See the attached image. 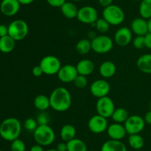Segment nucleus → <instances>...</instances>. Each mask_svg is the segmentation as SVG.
<instances>
[{
    "instance_id": "obj_1",
    "label": "nucleus",
    "mask_w": 151,
    "mask_h": 151,
    "mask_svg": "<svg viewBox=\"0 0 151 151\" xmlns=\"http://www.w3.org/2000/svg\"><path fill=\"white\" fill-rule=\"evenodd\" d=\"M49 97L50 107L57 112H65L72 105V96L69 90L63 87L55 88Z\"/></svg>"
},
{
    "instance_id": "obj_2",
    "label": "nucleus",
    "mask_w": 151,
    "mask_h": 151,
    "mask_svg": "<svg viewBox=\"0 0 151 151\" xmlns=\"http://www.w3.org/2000/svg\"><path fill=\"white\" fill-rule=\"evenodd\" d=\"M22 132V124L20 121L14 117L5 118L0 124V136L8 142H13L19 139Z\"/></svg>"
},
{
    "instance_id": "obj_3",
    "label": "nucleus",
    "mask_w": 151,
    "mask_h": 151,
    "mask_svg": "<svg viewBox=\"0 0 151 151\" xmlns=\"http://www.w3.org/2000/svg\"><path fill=\"white\" fill-rule=\"evenodd\" d=\"M33 137L35 142L41 146H49L54 142L55 133L54 130L49 124L38 125L33 132Z\"/></svg>"
},
{
    "instance_id": "obj_4",
    "label": "nucleus",
    "mask_w": 151,
    "mask_h": 151,
    "mask_svg": "<svg viewBox=\"0 0 151 151\" xmlns=\"http://www.w3.org/2000/svg\"><path fill=\"white\" fill-rule=\"evenodd\" d=\"M125 13L123 10L116 4H111L104 7L103 10V18L107 21L110 25H119L125 20Z\"/></svg>"
},
{
    "instance_id": "obj_5",
    "label": "nucleus",
    "mask_w": 151,
    "mask_h": 151,
    "mask_svg": "<svg viewBox=\"0 0 151 151\" xmlns=\"http://www.w3.org/2000/svg\"><path fill=\"white\" fill-rule=\"evenodd\" d=\"M29 33V26L25 21L16 19L8 25V35L16 41L23 40Z\"/></svg>"
},
{
    "instance_id": "obj_6",
    "label": "nucleus",
    "mask_w": 151,
    "mask_h": 151,
    "mask_svg": "<svg viewBox=\"0 0 151 151\" xmlns=\"http://www.w3.org/2000/svg\"><path fill=\"white\" fill-rule=\"evenodd\" d=\"M91 41V49L96 53L105 54L112 50L114 47V41L109 36L102 35L94 37Z\"/></svg>"
},
{
    "instance_id": "obj_7",
    "label": "nucleus",
    "mask_w": 151,
    "mask_h": 151,
    "mask_svg": "<svg viewBox=\"0 0 151 151\" xmlns=\"http://www.w3.org/2000/svg\"><path fill=\"white\" fill-rule=\"evenodd\" d=\"M44 74L51 76L58 74L61 68V63L59 59L52 55L44 56L39 63Z\"/></svg>"
},
{
    "instance_id": "obj_8",
    "label": "nucleus",
    "mask_w": 151,
    "mask_h": 151,
    "mask_svg": "<svg viewBox=\"0 0 151 151\" xmlns=\"http://www.w3.org/2000/svg\"><path fill=\"white\" fill-rule=\"evenodd\" d=\"M123 124L128 134H139L144 130L145 122L144 118L140 115H129Z\"/></svg>"
},
{
    "instance_id": "obj_9",
    "label": "nucleus",
    "mask_w": 151,
    "mask_h": 151,
    "mask_svg": "<svg viewBox=\"0 0 151 151\" xmlns=\"http://www.w3.org/2000/svg\"><path fill=\"white\" fill-rule=\"evenodd\" d=\"M115 109L114 102L109 96H107L97 99L96 103V110L98 115L106 118H110Z\"/></svg>"
},
{
    "instance_id": "obj_10",
    "label": "nucleus",
    "mask_w": 151,
    "mask_h": 151,
    "mask_svg": "<svg viewBox=\"0 0 151 151\" xmlns=\"http://www.w3.org/2000/svg\"><path fill=\"white\" fill-rule=\"evenodd\" d=\"M77 19L83 24L93 25L99 19L98 13L92 6H84L78 10Z\"/></svg>"
},
{
    "instance_id": "obj_11",
    "label": "nucleus",
    "mask_w": 151,
    "mask_h": 151,
    "mask_svg": "<svg viewBox=\"0 0 151 151\" xmlns=\"http://www.w3.org/2000/svg\"><path fill=\"white\" fill-rule=\"evenodd\" d=\"M110 90V84L105 79L95 80L90 85V93L97 99L107 96Z\"/></svg>"
},
{
    "instance_id": "obj_12",
    "label": "nucleus",
    "mask_w": 151,
    "mask_h": 151,
    "mask_svg": "<svg viewBox=\"0 0 151 151\" xmlns=\"http://www.w3.org/2000/svg\"><path fill=\"white\" fill-rule=\"evenodd\" d=\"M109 124L107 118L102 115H94L90 118L88 122V127L90 131L95 134H100L107 130Z\"/></svg>"
},
{
    "instance_id": "obj_13",
    "label": "nucleus",
    "mask_w": 151,
    "mask_h": 151,
    "mask_svg": "<svg viewBox=\"0 0 151 151\" xmlns=\"http://www.w3.org/2000/svg\"><path fill=\"white\" fill-rule=\"evenodd\" d=\"M132 31L128 27H122L116 31L114 37V41L120 47L128 45L133 40Z\"/></svg>"
},
{
    "instance_id": "obj_14",
    "label": "nucleus",
    "mask_w": 151,
    "mask_h": 151,
    "mask_svg": "<svg viewBox=\"0 0 151 151\" xmlns=\"http://www.w3.org/2000/svg\"><path fill=\"white\" fill-rule=\"evenodd\" d=\"M59 80L63 83H71L75 81L78 76V73L76 66L72 65H65L61 66L60 70L58 73Z\"/></svg>"
},
{
    "instance_id": "obj_15",
    "label": "nucleus",
    "mask_w": 151,
    "mask_h": 151,
    "mask_svg": "<svg viewBox=\"0 0 151 151\" xmlns=\"http://www.w3.org/2000/svg\"><path fill=\"white\" fill-rule=\"evenodd\" d=\"M20 6L18 0H2L0 4V10L4 16H13L18 13Z\"/></svg>"
},
{
    "instance_id": "obj_16",
    "label": "nucleus",
    "mask_w": 151,
    "mask_h": 151,
    "mask_svg": "<svg viewBox=\"0 0 151 151\" xmlns=\"http://www.w3.org/2000/svg\"><path fill=\"white\" fill-rule=\"evenodd\" d=\"M108 136L111 139L114 140H122L126 136L127 132L123 124L113 123L107 128Z\"/></svg>"
},
{
    "instance_id": "obj_17",
    "label": "nucleus",
    "mask_w": 151,
    "mask_h": 151,
    "mask_svg": "<svg viewBox=\"0 0 151 151\" xmlns=\"http://www.w3.org/2000/svg\"><path fill=\"white\" fill-rule=\"evenodd\" d=\"M131 30L137 36H145L148 33L147 20L142 17L136 18L131 22Z\"/></svg>"
},
{
    "instance_id": "obj_18",
    "label": "nucleus",
    "mask_w": 151,
    "mask_h": 151,
    "mask_svg": "<svg viewBox=\"0 0 151 151\" xmlns=\"http://www.w3.org/2000/svg\"><path fill=\"white\" fill-rule=\"evenodd\" d=\"M100 151H127V147L121 140L109 139L103 144Z\"/></svg>"
},
{
    "instance_id": "obj_19",
    "label": "nucleus",
    "mask_w": 151,
    "mask_h": 151,
    "mask_svg": "<svg viewBox=\"0 0 151 151\" xmlns=\"http://www.w3.org/2000/svg\"><path fill=\"white\" fill-rule=\"evenodd\" d=\"M77 70L79 75L87 76L93 73L94 70V64L90 59H82L76 65Z\"/></svg>"
},
{
    "instance_id": "obj_20",
    "label": "nucleus",
    "mask_w": 151,
    "mask_h": 151,
    "mask_svg": "<svg viewBox=\"0 0 151 151\" xmlns=\"http://www.w3.org/2000/svg\"><path fill=\"white\" fill-rule=\"evenodd\" d=\"M100 75L105 78H111L116 72V67L113 62L105 61L100 65L99 68Z\"/></svg>"
},
{
    "instance_id": "obj_21",
    "label": "nucleus",
    "mask_w": 151,
    "mask_h": 151,
    "mask_svg": "<svg viewBox=\"0 0 151 151\" xmlns=\"http://www.w3.org/2000/svg\"><path fill=\"white\" fill-rule=\"evenodd\" d=\"M60 8L63 16L64 17H66V19H75V18H77L78 10L79 9L78 8L76 4L74 2H72V1H66Z\"/></svg>"
},
{
    "instance_id": "obj_22",
    "label": "nucleus",
    "mask_w": 151,
    "mask_h": 151,
    "mask_svg": "<svg viewBox=\"0 0 151 151\" xmlns=\"http://www.w3.org/2000/svg\"><path fill=\"white\" fill-rule=\"evenodd\" d=\"M138 69L144 73L151 74V54H143L138 58L137 62Z\"/></svg>"
},
{
    "instance_id": "obj_23",
    "label": "nucleus",
    "mask_w": 151,
    "mask_h": 151,
    "mask_svg": "<svg viewBox=\"0 0 151 151\" xmlns=\"http://www.w3.org/2000/svg\"><path fill=\"white\" fill-rule=\"evenodd\" d=\"M76 129L73 125L69 124H64L61 127L60 131V136L62 140L65 142L75 139L76 136Z\"/></svg>"
},
{
    "instance_id": "obj_24",
    "label": "nucleus",
    "mask_w": 151,
    "mask_h": 151,
    "mask_svg": "<svg viewBox=\"0 0 151 151\" xmlns=\"http://www.w3.org/2000/svg\"><path fill=\"white\" fill-rule=\"evenodd\" d=\"M16 46V41L7 35L0 38V51L4 53H9L13 51Z\"/></svg>"
},
{
    "instance_id": "obj_25",
    "label": "nucleus",
    "mask_w": 151,
    "mask_h": 151,
    "mask_svg": "<svg viewBox=\"0 0 151 151\" xmlns=\"http://www.w3.org/2000/svg\"><path fill=\"white\" fill-rule=\"evenodd\" d=\"M33 104L35 107L38 110L46 111L50 107V97L44 94L38 95L34 99Z\"/></svg>"
},
{
    "instance_id": "obj_26",
    "label": "nucleus",
    "mask_w": 151,
    "mask_h": 151,
    "mask_svg": "<svg viewBox=\"0 0 151 151\" xmlns=\"http://www.w3.org/2000/svg\"><path fill=\"white\" fill-rule=\"evenodd\" d=\"M67 151H87V146L85 142L80 139H75L66 142Z\"/></svg>"
},
{
    "instance_id": "obj_27",
    "label": "nucleus",
    "mask_w": 151,
    "mask_h": 151,
    "mask_svg": "<svg viewBox=\"0 0 151 151\" xmlns=\"http://www.w3.org/2000/svg\"><path fill=\"white\" fill-rule=\"evenodd\" d=\"M128 117H129V114H128V110L122 107L115 109L111 115L113 121L115 123H119V124H124Z\"/></svg>"
},
{
    "instance_id": "obj_28",
    "label": "nucleus",
    "mask_w": 151,
    "mask_h": 151,
    "mask_svg": "<svg viewBox=\"0 0 151 151\" xmlns=\"http://www.w3.org/2000/svg\"><path fill=\"white\" fill-rule=\"evenodd\" d=\"M76 51L81 55H86L91 50V41L88 38H82L77 42Z\"/></svg>"
},
{
    "instance_id": "obj_29",
    "label": "nucleus",
    "mask_w": 151,
    "mask_h": 151,
    "mask_svg": "<svg viewBox=\"0 0 151 151\" xmlns=\"http://www.w3.org/2000/svg\"><path fill=\"white\" fill-rule=\"evenodd\" d=\"M128 144L130 147L134 150H139L143 147L145 141L142 136L139 134L130 135L128 137Z\"/></svg>"
},
{
    "instance_id": "obj_30",
    "label": "nucleus",
    "mask_w": 151,
    "mask_h": 151,
    "mask_svg": "<svg viewBox=\"0 0 151 151\" xmlns=\"http://www.w3.org/2000/svg\"><path fill=\"white\" fill-rule=\"evenodd\" d=\"M139 11L141 17L145 19L151 18V0H142Z\"/></svg>"
},
{
    "instance_id": "obj_31",
    "label": "nucleus",
    "mask_w": 151,
    "mask_h": 151,
    "mask_svg": "<svg viewBox=\"0 0 151 151\" xmlns=\"http://www.w3.org/2000/svg\"><path fill=\"white\" fill-rule=\"evenodd\" d=\"M94 25H95L97 30L98 32L101 33H107L111 26L109 22L106 20H105L103 18H100V19H97V22L94 23Z\"/></svg>"
},
{
    "instance_id": "obj_32",
    "label": "nucleus",
    "mask_w": 151,
    "mask_h": 151,
    "mask_svg": "<svg viewBox=\"0 0 151 151\" xmlns=\"http://www.w3.org/2000/svg\"><path fill=\"white\" fill-rule=\"evenodd\" d=\"M10 150L11 151H25L26 150V145L24 142L19 139H15L11 142L10 144Z\"/></svg>"
},
{
    "instance_id": "obj_33",
    "label": "nucleus",
    "mask_w": 151,
    "mask_h": 151,
    "mask_svg": "<svg viewBox=\"0 0 151 151\" xmlns=\"http://www.w3.org/2000/svg\"><path fill=\"white\" fill-rule=\"evenodd\" d=\"M38 124L37 122L36 119L33 118H28L24 122V127L27 131L34 132L35 129L38 127Z\"/></svg>"
},
{
    "instance_id": "obj_34",
    "label": "nucleus",
    "mask_w": 151,
    "mask_h": 151,
    "mask_svg": "<svg viewBox=\"0 0 151 151\" xmlns=\"http://www.w3.org/2000/svg\"><path fill=\"white\" fill-rule=\"evenodd\" d=\"M38 125H47L50 123V115L45 111H40L35 118Z\"/></svg>"
},
{
    "instance_id": "obj_35",
    "label": "nucleus",
    "mask_w": 151,
    "mask_h": 151,
    "mask_svg": "<svg viewBox=\"0 0 151 151\" xmlns=\"http://www.w3.org/2000/svg\"><path fill=\"white\" fill-rule=\"evenodd\" d=\"M74 84H75V87H78L79 89H83L85 88L87 86L88 84V79H87V77L83 75H79L78 74V76L75 78V81H73Z\"/></svg>"
},
{
    "instance_id": "obj_36",
    "label": "nucleus",
    "mask_w": 151,
    "mask_h": 151,
    "mask_svg": "<svg viewBox=\"0 0 151 151\" xmlns=\"http://www.w3.org/2000/svg\"><path fill=\"white\" fill-rule=\"evenodd\" d=\"M133 44L137 49H143L145 47L144 36H137L133 39Z\"/></svg>"
},
{
    "instance_id": "obj_37",
    "label": "nucleus",
    "mask_w": 151,
    "mask_h": 151,
    "mask_svg": "<svg viewBox=\"0 0 151 151\" xmlns=\"http://www.w3.org/2000/svg\"><path fill=\"white\" fill-rule=\"evenodd\" d=\"M47 1L51 7H60L66 2V0H47Z\"/></svg>"
},
{
    "instance_id": "obj_38",
    "label": "nucleus",
    "mask_w": 151,
    "mask_h": 151,
    "mask_svg": "<svg viewBox=\"0 0 151 151\" xmlns=\"http://www.w3.org/2000/svg\"><path fill=\"white\" fill-rule=\"evenodd\" d=\"M32 74L35 77H40L44 74V72H43L42 69L40 67V65H37V66H35L34 68H32Z\"/></svg>"
},
{
    "instance_id": "obj_39",
    "label": "nucleus",
    "mask_w": 151,
    "mask_h": 151,
    "mask_svg": "<svg viewBox=\"0 0 151 151\" xmlns=\"http://www.w3.org/2000/svg\"><path fill=\"white\" fill-rule=\"evenodd\" d=\"M145 37V47L148 49H151V33H147Z\"/></svg>"
},
{
    "instance_id": "obj_40",
    "label": "nucleus",
    "mask_w": 151,
    "mask_h": 151,
    "mask_svg": "<svg viewBox=\"0 0 151 151\" xmlns=\"http://www.w3.org/2000/svg\"><path fill=\"white\" fill-rule=\"evenodd\" d=\"M8 35V27L4 25H0V38Z\"/></svg>"
},
{
    "instance_id": "obj_41",
    "label": "nucleus",
    "mask_w": 151,
    "mask_h": 151,
    "mask_svg": "<svg viewBox=\"0 0 151 151\" xmlns=\"http://www.w3.org/2000/svg\"><path fill=\"white\" fill-rule=\"evenodd\" d=\"M55 149L58 151H67V144L65 142H60V143L58 144Z\"/></svg>"
},
{
    "instance_id": "obj_42",
    "label": "nucleus",
    "mask_w": 151,
    "mask_h": 151,
    "mask_svg": "<svg viewBox=\"0 0 151 151\" xmlns=\"http://www.w3.org/2000/svg\"><path fill=\"white\" fill-rule=\"evenodd\" d=\"M114 0H98V2L102 7H106L108 6L111 5L113 3Z\"/></svg>"
},
{
    "instance_id": "obj_43",
    "label": "nucleus",
    "mask_w": 151,
    "mask_h": 151,
    "mask_svg": "<svg viewBox=\"0 0 151 151\" xmlns=\"http://www.w3.org/2000/svg\"><path fill=\"white\" fill-rule=\"evenodd\" d=\"M144 120L145 124L151 125V110L146 113L145 115L144 116Z\"/></svg>"
},
{
    "instance_id": "obj_44",
    "label": "nucleus",
    "mask_w": 151,
    "mask_h": 151,
    "mask_svg": "<svg viewBox=\"0 0 151 151\" xmlns=\"http://www.w3.org/2000/svg\"><path fill=\"white\" fill-rule=\"evenodd\" d=\"M29 151H44V148H43V146L38 144H34L31 147Z\"/></svg>"
},
{
    "instance_id": "obj_45",
    "label": "nucleus",
    "mask_w": 151,
    "mask_h": 151,
    "mask_svg": "<svg viewBox=\"0 0 151 151\" xmlns=\"http://www.w3.org/2000/svg\"><path fill=\"white\" fill-rule=\"evenodd\" d=\"M19 2L21 4H24V5H27V4H30L33 2L35 0H18Z\"/></svg>"
},
{
    "instance_id": "obj_46",
    "label": "nucleus",
    "mask_w": 151,
    "mask_h": 151,
    "mask_svg": "<svg viewBox=\"0 0 151 151\" xmlns=\"http://www.w3.org/2000/svg\"><path fill=\"white\" fill-rule=\"evenodd\" d=\"M147 26H148V33H151V18L147 19Z\"/></svg>"
},
{
    "instance_id": "obj_47",
    "label": "nucleus",
    "mask_w": 151,
    "mask_h": 151,
    "mask_svg": "<svg viewBox=\"0 0 151 151\" xmlns=\"http://www.w3.org/2000/svg\"><path fill=\"white\" fill-rule=\"evenodd\" d=\"M46 151H58L56 149H50V150H47Z\"/></svg>"
},
{
    "instance_id": "obj_48",
    "label": "nucleus",
    "mask_w": 151,
    "mask_h": 151,
    "mask_svg": "<svg viewBox=\"0 0 151 151\" xmlns=\"http://www.w3.org/2000/svg\"><path fill=\"white\" fill-rule=\"evenodd\" d=\"M73 1H76V2H78V1H82V0H72Z\"/></svg>"
},
{
    "instance_id": "obj_49",
    "label": "nucleus",
    "mask_w": 151,
    "mask_h": 151,
    "mask_svg": "<svg viewBox=\"0 0 151 151\" xmlns=\"http://www.w3.org/2000/svg\"><path fill=\"white\" fill-rule=\"evenodd\" d=\"M150 110H151V102H150Z\"/></svg>"
},
{
    "instance_id": "obj_50",
    "label": "nucleus",
    "mask_w": 151,
    "mask_h": 151,
    "mask_svg": "<svg viewBox=\"0 0 151 151\" xmlns=\"http://www.w3.org/2000/svg\"><path fill=\"white\" fill-rule=\"evenodd\" d=\"M135 1H141L142 0H135Z\"/></svg>"
},
{
    "instance_id": "obj_51",
    "label": "nucleus",
    "mask_w": 151,
    "mask_h": 151,
    "mask_svg": "<svg viewBox=\"0 0 151 151\" xmlns=\"http://www.w3.org/2000/svg\"><path fill=\"white\" fill-rule=\"evenodd\" d=\"M150 137H151V130H150Z\"/></svg>"
},
{
    "instance_id": "obj_52",
    "label": "nucleus",
    "mask_w": 151,
    "mask_h": 151,
    "mask_svg": "<svg viewBox=\"0 0 151 151\" xmlns=\"http://www.w3.org/2000/svg\"><path fill=\"white\" fill-rule=\"evenodd\" d=\"M90 151H95V150H90Z\"/></svg>"
},
{
    "instance_id": "obj_53",
    "label": "nucleus",
    "mask_w": 151,
    "mask_h": 151,
    "mask_svg": "<svg viewBox=\"0 0 151 151\" xmlns=\"http://www.w3.org/2000/svg\"><path fill=\"white\" fill-rule=\"evenodd\" d=\"M0 151H2V150H0Z\"/></svg>"
}]
</instances>
